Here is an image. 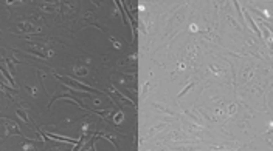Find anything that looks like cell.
Segmentation results:
<instances>
[{
    "label": "cell",
    "instance_id": "1",
    "mask_svg": "<svg viewBox=\"0 0 273 151\" xmlns=\"http://www.w3.org/2000/svg\"><path fill=\"white\" fill-rule=\"evenodd\" d=\"M247 22H248V23H250V26H252V30H253V31H255V33H256V34H258V36L261 37V31H259V28L256 26V23L253 22V19L250 17V14H247Z\"/></svg>",
    "mask_w": 273,
    "mask_h": 151
},
{
    "label": "cell",
    "instance_id": "2",
    "mask_svg": "<svg viewBox=\"0 0 273 151\" xmlns=\"http://www.w3.org/2000/svg\"><path fill=\"white\" fill-rule=\"evenodd\" d=\"M191 86H194V83H192V82H191V83H189V85H188V86H186V88H185V90H183V91H182L180 94H179V97H182V96H183V94H185V93H186V91H188V90H189Z\"/></svg>",
    "mask_w": 273,
    "mask_h": 151
},
{
    "label": "cell",
    "instance_id": "3",
    "mask_svg": "<svg viewBox=\"0 0 273 151\" xmlns=\"http://www.w3.org/2000/svg\"><path fill=\"white\" fill-rule=\"evenodd\" d=\"M17 114H19V116H20V117H22V119H23V120H25V122H27V120H28V117H27V114H25V113H22V111H20V110H19V111H17Z\"/></svg>",
    "mask_w": 273,
    "mask_h": 151
}]
</instances>
